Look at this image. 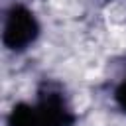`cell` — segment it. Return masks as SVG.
<instances>
[{"mask_svg":"<svg viewBox=\"0 0 126 126\" xmlns=\"http://www.w3.org/2000/svg\"><path fill=\"white\" fill-rule=\"evenodd\" d=\"M114 100H116V104L120 106V110H124L126 112V77L120 81V85L116 87V91H114Z\"/></svg>","mask_w":126,"mask_h":126,"instance_id":"cell-4","label":"cell"},{"mask_svg":"<svg viewBox=\"0 0 126 126\" xmlns=\"http://www.w3.org/2000/svg\"><path fill=\"white\" fill-rule=\"evenodd\" d=\"M37 33H39V24L32 10L20 4L8 10L4 20V32H2V41L8 49L12 51L26 49L35 41Z\"/></svg>","mask_w":126,"mask_h":126,"instance_id":"cell-1","label":"cell"},{"mask_svg":"<svg viewBox=\"0 0 126 126\" xmlns=\"http://www.w3.org/2000/svg\"><path fill=\"white\" fill-rule=\"evenodd\" d=\"M35 108L39 112L43 126H71L75 120L63 93L57 87L47 85V83L39 89Z\"/></svg>","mask_w":126,"mask_h":126,"instance_id":"cell-2","label":"cell"},{"mask_svg":"<svg viewBox=\"0 0 126 126\" xmlns=\"http://www.w3.org/2000/svg\"><path fill=\"white\" fill-rule=\"evenodd\" d=\"M8 126H43V122L39 118L35 104L20 102V104H14L8 116Z\"/></svg>","mask_w":126,"mask_h":126,"instance_id":"cell-3","label":"cell"}]
</instances>
